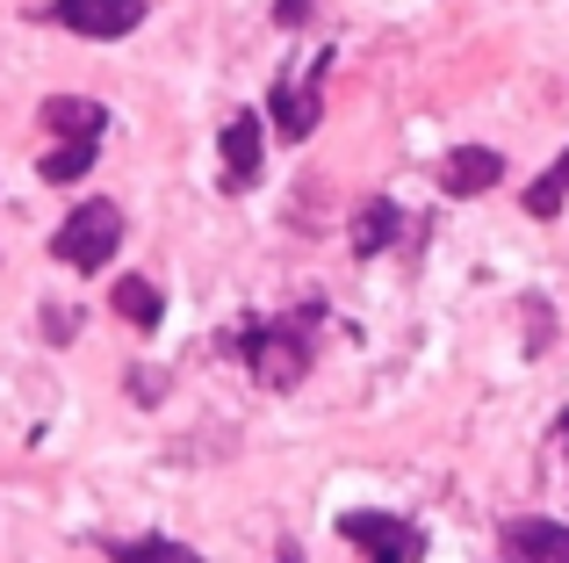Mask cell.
I'll return each mask as SVG.
<instances>
[{
    "label": "cell",
    "instance_id": "obj_1",
    "mask_svg": "<svg viewBox=\"0 0 569 563\" xmlns=\"http://www.w3.org/2000/svg\"><path fill=\"white\" fill-rule=\"evenodd\" d=\"M310 318H318V304H310L303 318H267V325H246V333H238V354H246V368L267 391H296V383L310 376Z\"/></svg>",
    "mask_w": 569,
    "mask_h": 563
},
{
    "label": "cell",
    "instance_id": "obj_2",
    "mask_svg": "<svg viewBox=\"0 0 569 563\" xmlns=\"http://www.w3.org/2000/svg\"><path fill=\"white\" fill-rule=\"evenodd\" d=\"M116 246H123V210H116V203H80V210L58 225L51 254L66 260V268L94 275V268H109V260H116Z\"/></svg>",
    "mask_w": 569,
    "mask_h": 563
},
{
    "label": "cell",
    "instance_id": "obj_3",
    "mask_svg": "<svg viewBox=\"0 0 569 563\" xmlns=\"http://www.w3.org/2000/svg\"><path fill=\"white\" fill-rule=\"evenodd\" d=\"M339 535L361 550V563H418V527L397 513H339Z\"/></svg>",
    "mask_w": 569,
    "mask_h": 563
},
{
    "label": "cell",
    "instance_id": "obj_4",
    "mask_svg": "<svg viewBox=\"0 0 569 563\" xmlns=\"http://www.w3.org/2000/svg\"><path fill=\"white\" fill-rule=\"evenodd\" d=\"M325 72H332V51H325L318 66L303 72V80H289V72H281L274 95H267V116H274V130H281L289 145L318 130V116H325V95H318V87H325Z\"/></svg>",
    "mask_w": 569,
    "mask_h": 563
},
{
    "label": "cell",
    "instance_id": "obj_5",
    "mask_svg": "<svg viewBox=\"0 0 569 563\" xmlns=\"http://www.w3.org/2000/svg\"><path fill=\"white\" fill-rule=\"evenodd\" d=\"M51 14L72 37H130L144 22V0H58Z\"/></svg>",
    "mask_w": 569,
    "mask_h": 563
},
{
    "label": "cell",
    "instance_id": "obj_6",
    "mask_svg": "<svg viewBox=\"0 0 569 563\" xmlns=\"http://www.w3.org/2000/svg\"><path fill=\"white\" fill-rule=\"evenodd\" d=\"M260 116H246L238 109L231 124H223V188H252L260 181Z\"/></svg>",
    "mask_w": 569,
    "mask_h": 563
},
{
    "label": "cell",
    "instance_id": "obj_7",
    "mask_svg": "<svg viewBox=\"0 0 569 563\" xmlns=\"http://www.w3.org/2000/svg\"><path fill=\"white\" fill-rule=\"evenodd\" d=\"M498 181H505V159L490 152V145H461V152H447V167H440L447 196H483V188H498Z\"/></svg>",
    "mask_w": 569,
    "mask_h": 563
},
{
    "label": "cell",
    "instance_id": "obj_8",
    "mask_svg": "<svg viewBox=\"0 0 569 563\" xmlns=\"http://www.w3.org/2000/svg\"><path fill=\"white\" fill-rule=\"evenodd\" d=\"M397 239H403V210H397L389 196H368L361 210H353V254L376 260V254H389Z\"/></svg>",
    "mask_w": 569,
    "mask_h": 563
},
{
    "label": "cell",
    "instance_id": "obj_9",
    "mask_svg": "<svg viewBox=\"0 0 569 563\" xmlns=\"http://www.w3.org/2000/svg\"><path fill=\"white\" fill-rule=\"evenodd\" d=\"M505 550H512V563H569V527H556V521H512V527H505Z\"/></svg>",
    "mask_w": 569,
    "mask_h": 563
},
{
    "label": "cell",
    "instance_id": "obj_10",
    "mask_svg": "<svg viewBox=\"0 0 569 563\" xmlns=\"http://www.w3.org/2000/svg\"><path fill=\"white\" fill-rule=\"evenodd\" d=\"M43 130H58V145L66 138H101V130H109V109L87 101V95H51L43 101Z\"/></svg>",
    "mask_w": 569,
    "mask_h": 563
},
{
    "label": "cell",
    "instance_id": "obj_11",
    "mask_svg": "<svg viewBox=\"0 0 569 563\" xmlns=\"http://www.w3.org/2000/svg\"><path fill=\"white\" fill-rule=\"evenodd\" d=\"M109 304H116V318L138 325V333H152V325L167 318V304H159V289L144 275H116V296H109Z\"/></svg>",
    "mask_w": 569,
    "mask_h": 563
},
{
    "label": "cell",
    "instance_id": "obj_12",
    "mask_svg": "<svg viewBox=\"0 0 569 563\" xmlns=\"http://www.w3.org/2000/svg\"><path fill=\"white\" fill-rule=\"evenodd\" d=\"M109 563H202V556L173 535H130V542H109Z\"/></svg>",
    "mask_w": 569,
    "mask_h": 563
},
{
    "label": "cell",
    "instance_id": "obj_13",
    "mask_svg": "<svg viewBox=\"0 0 569 563\" xmlns=\"http://www.w3.org/2000/svg\"><path fill=\"white\" fill-rule=\"evenodd\" d=\"M87 167H94V138H66L43 152V181H80Z\"/></svg>",
    "mask_w": 569,
    "mask_h": 563
},
{
    "label": "cell",
    "instance_id": "obj_14",
    "mask_svg": "<svg viewBox=\"0 0 569 563\" xmlns=\"http://www.w3.org/2000/svg\"><path fill=\"white\" fill-rule=\"evenodd\" d=\"M562 203H569V152L556 159V167H548L541 174V181H533L527 188V217H556L562 210Z\"/></svg>",
    "mask_w": 569,
    "mask_h": 563
},
{
    "label": "cell",
    "instance_id": "obj_15",
    "mask_svg": "<svg viewBox=\"0 0 569 563\" xmlns=\"http://www.w3.org/2000/svg\"><path fill=\"white\" fill-rule=\"evenodd\" d=\"M72 333H80V310H66V304L43 310V339H72Z\"/></svg>",
    "mask_w": 569,
    "mask_h": 563
},
{
    "label": "cell",
    "instance_id": "obj_16",
    "mask_svg": "<svg viewBox=\"0 0 569 563\" xmlns=\"http://www.w3.org/2000/svg\"><path fill=\"white\" fill-rule=\"evenodd\" d=\"M274 22L281 29H303L310 22V0H274Z\"/></svg>",
    "mask_w": 569,
    "mask_h": 563
},
{
    "label": "cell",
    "instance_id": "obj_17",
    "mask_svg": "<svg viewBox=\"0 0 569 563\" xmlns=\"http://www.w3.org/2000/svg\"><path fill=\"white\" fill-rule=\"evenodd\" d=\"M274 563H303V550H281V556H274Z\"/></svg>",
    "mask_w": 569,
    "mask_h": 563
},
{
    "label": "cell",
    "instance_id": "obj_18",
    "mask_svg": "<svg viewBox=\"0 0 569 563\" xmlns=\"http://www.w3.org/2000/svg\"><path fill=\"white\" fill-rule=\"evenodd\" d=\"M562 426H569V419H562Z\"/></svg>",
    "mask_w": 569,
    "mask_h": 563
}]
</instances>
